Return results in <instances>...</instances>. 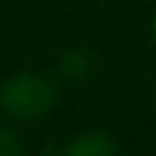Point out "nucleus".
I'll return each instance as SVG.
<instances>
[{
    "label": "nucleus",
    "mask_w": 156,
    "mask_h": 156,
    "mask_svg": "<svg viewBox=\"0 0 156 156\" xmlns=\"http://www.w3.org/2000/svg\"><path fill=\"white\" fill-rule=\"evenodd\" d=\"M55 101L52 85L38 77H16L0 90V104L16 118H38Z\"/></svg>",
    "instance_id": "1"
},
{
    "label": "nucleus",
    "mask_w": 156,
    "mask_h": 156,
    "mask_svg": "<svg viewBox=\"0 0 156 156\" xmlns=\"http://www.w3.org/2000/svg\"><path fill=\"white\" fill-rule=\"evenodd\" d=\"M66 156H115V145L104 134H85L71 143Z\"/></svg>",
    "instance_id": "2"
},
{
    "label": "nucleus",
    "mask_w": 156,
    "mask_h": 156,
    "mask_svg": "<svg viewBox=\"0 0 156 156\" xmlns=\"http://www.w3.org/2000/svg\"><path fill=\"white\" fill-rule=\"evenodd\" d=\"M0 156H19V143L11 132L0 129Z\"/></svg>",
    "instance_id": "3"
},
{
    "label": "nucleus",
    "mask_w": 156,
    "mask_h": 156,
    "mask_svg": "<svg viewBox=\"0 0 156 156\" xmlns=\"http://www.w3.org/2000/svg\"><path fill=\"white\" fill-rule=\"evenodd\" d=\"M154 33H156V19H154Z\"/></svg>",
    "instance_id": "4"
}]
</instances>
